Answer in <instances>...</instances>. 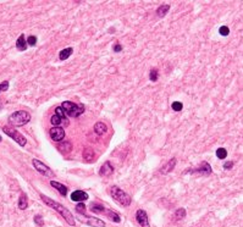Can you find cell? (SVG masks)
I'll return each mask as SVG.
<instances>
[{
  "label": "cell",
  "instance_id": "6da1fadb",
  "mask_svg": "<svg viewBox=\"0 0 243 227\" xmlns=\"http://www.w3.org/2000/svg\"><path fill=\"white\" fill-rule=\"evenodd\" d=\"M40 198H42V200H43L44 203H45L49 208H52L53 210H55V211L59 212L60 215L66 220V222H67L70 226H75V225H76V221H75V219H73V216H72V214L70 212L64 205L59 204L57 201H55V200H53V199H50V198L45 197V195H43V194H40Z\"/></svg>",
  "mask_w": 243,
  "mask_h": 227
},
{
  "label": "cell",
  "instance_id": "7a4b0ae2",
  "mask_svg": "<svg viewBox=\"0 0 243 227\" xmlns=\"http://www.w3.org/2000/svg\"><path fill=\"white\" fill-rule=\"evenodd\" d=\"M29 120H31L29 112L24 111V110L15 111L9 116V122L12 126H23V125L28 123Z\"/></svg>",
  "mask_w": 243,
  "mask_h": 227
},
{
  "label": "cell",
  "instance_id": "3957f363",
  "mask_svg": "<svg viewBox=\"0 0 243 227\" xmlns=\"http://www.w3.org/2000/svg\"><path fill=\"white\" fill-rule=\"evenodd\" d=\"M61 108L65 110L66 115L70 117H78L84 112V106L82 104H75L72 102H64Z\"/></svg>",
  "mask_w": 243,
  "mask_h": 227
},
{
  "label": "cell",
  "instance_id": "277c9868",
  "mask_svg": "<svg viewBox=\"0 0 243 227\" xmlns=\"http://www.w3.org/2000/svg\"><path fill=\"white\" fill-rule=\"evenodd\" d=\"M110 194H111V197L116 200L117 203H120L122 206H130L131 197L126 192H124L122 189H120L119 187L114 186V187L110 188Z\"/></svg>",
  "mask_w": 243,
  "mask_h": 227
},
{
  "label": "cell",
  "instance_id": "5b68a950",
  "mask_svg": "<svg viewBox=\"0 0 243 227\" xmlns=\"http://www.w3.org/2000/svg\"><path fill=\"white\" fill-rule=\"evenodd\" d=\"M3 131H4V133L5 134H8L10 138H12L15 142H17L18 146H21V147H24L26 146V143H27V139L24 138L21 133H18V132L14 128H11L9 127V126H4L3 127Z\"/></svg>",
  "mask_w": 243,
  "mask_h": 227
},
{
  "label": "cell",
  "instance_id": "8992f818",
  "mask_svg": "<svg viewBox=\"0 0 243 227\" xmlns=\"http://www.w3.org/2000/svg\"><path fill=\"white\" fill-rule=\"evenodd\" d=\"M32 164H33L34 169H36L39 173H42V175H44V176H47V177H54V172L52 171V169H49L47 165H44V164L40 162L39 160L33 159V160H32Z\"/></svg>",
  "mask_w": 243,
  "mask_h": 227
},
{
  "label": "cell",
  "instance_id": "52a82bcc",
  "mask_svg": "<svg viewBox=\"0 0 243 227\" xmlns=\"http://www.w3.org/2000/svg\"><path fill=\"white\" fill-rule=\"evenodd\" d=\"M49 134H50V138H52L53 141L60 142L65 138V130L61 128V127H53V128H50Z\"/></svg>",
  "mask_w": 243,
  "mask_h": 227
},
{
  "label": "cell",
  "instance_id": "ba28073f",
  "mask_svg": "<svg viewBox=\"0 0 243 227\" xmlns=\"http://www.w3.org/2000/svg\"><path fill=\"white\" fill-rule=\"evenodd\" d=\"M136 220L142 227H149V219H148V215H147V212L144 210H142V209L137 210Z\"/></svg>",
  "mask_w": 243,
  "mask_h": 227
},
{
  "label": "cell",
  "instance_id": "9c48e42d",
  "mask_svg": "<svg viewBox=\"0 0 243 227\" xmlns=\"http://www.w3.org/2000/svg\"><path fill=\"white\" fill-rule=\"evenodd\" d=\"M187 172H200V173H204V175H209V173H212V166H210L208 162L203 161L199 167L193 169V170H188Z\"/></svg>",
  "mask_w": 243,
  "mask_h": 227
},
{
  "label": "cell",
  "instance_id": "30bf717a",
  "mask_svg": "<svg viewBox=\"0 0 243 227\" xmlns=\"http://www.w3.org/2000/svg\"><path fill=\"white\" fill-rule=\"evenodd\" d=\"M114 172V167L111 166V164L106 161L103 166L100 167V171H99V175L100 176H104V177H109V176H111Z\"/></svg>",
  "mask_w": 243,
  "mask_h": 227
},
{
  "label": "cell",
  "instance_id": "8fae6325",
  "mask_svg": "<svg viewBox=\"0 0 243 227\" xmlns=\"http://www.w3.org/2000/svg\"><path fill=\"white\" fill-rule=\"evenodd\" d=\"M89 197L86 192L83 191H75L72 194H71V200L72 201H83V200H87Z\"/></svg>",
  "mask_w": 243,
  "mask_h": 227
},
{
  "label": "cell",
  "instance_id": "7c38bea8",
  "mask_svg": "<svg viewBox=\"0 0 243 227\" xmlns=\"http://www.w3.org/2000/svg\"><path fill=\"white\" fill-rule=\"evenodd\" d=\"M94 132L98 136H103L108 132V126L104 122H97L94 125Z\"/></svg>",
  "mask_w": 243,
  "mask_h": 227
},
{
  "label": "cell",
  "instance_id": "4fadbf2b",
  "mask_svg": "<svg viewBox=\"0 0 243 227\" xmlns=\"http://www.w3.org/2000/svg\"><path fill=\"white\" fill-rule=\"evenodd\" d=\"M175 165H176V159L174 157V159H171V160H169L168 162H166V165H164V166H163V169L160 170V172H161V173H164V175L169 173L170 171H172V170H174Z\"/></svg>",
  "mask_w": 243,
  "mask_h": 227
},
{
  "label": "cell",
  "instance_id": "5bb4252c",
  "mask_svg": "<svg viewBox=\"0 0 243 227\" xmlns=\"http://www.w3.org/2000/svg\"><path fill=\"white\" fill-rule=\"evenodd\" d=\"M87 225L91 226V227H104L105 222L103 221V220L97 219V217H89L87 220Z\"/></svg>",
  "mask_w": 243,
  "mask_h": 227
},
{
  "label": "cell",
  "instance_id": "9a60e30c",
  "mask_svg": "<svg viewBox=\"0 0 243 227\" xmlns=\"http://www.w3.org/2000/svg\"><path fill=\"white\" fill-rule=\"evenodd\" d=\"M16 48L20 50V52H24V50L27 49V40L24 39V36L21 34L20 37L17 38L16 40Z\"/></svg>",
  "mask_w": 243,
  "mask_h": 227
},
{
  "label": "cell",
  "instance_id": "2e32d148",
  "mask_svg": "<svg viewBox=\"0 0 243 227\" xmlns=\"http://www.w3.org/2000/svg\"><path fill=\"white\" fill-rule=\"evenodd\" d=\"M50 185H52L54 188H56L57 192H59L61 195H64V197L67 194V187L66 186H64V185L59 183V182H56V181H52V182H50Z\"/></svg>",
  "mask_w": 243,
  "mask_h": 227
},
{
  "label": "cell",
  "instance_id": "e0dca14e",
  "mask_svg": "<svg viewBox=\"0 0 243 227\" xmlns=\"http://www.w3.org/2000/svg\"><path fill=\"white\" fill-rule=\"evenodd\" d=\"M72 52H73V49H72V48H66V49H62L61 52H60V54H59V59H60L61 61L68 59L70 56H71Z\"/></svg>",
  "mask_w": 243,
  "mask_h": 227
},
{
  "label": "cell",
  "instance_id": "ac0fdd59",
  "mask_svg": "<svg viewBox=\"0 0 243 227\" xmlns=\"http://www.w3.org/2000/svg\"><path fill=\"white\" fill-rule=\"evenodd\" d=\"M27 206H28L27 195L26 194H21L20 199H18V208H20L21 210H24V209H27Z\"/></svg>",
  "mask_w": 243,
  "mask_h": 227
},
{
  "label": "cell",
  "instance_id": "d6986e66",
  "mask_svg": "<svg viewBox=\"0 0 243 227\" xmlns=\"http://www.w3.org/2000/svg\"><path fill=\"white\" fill-rule=\"evenodd\" d=\"M94 151L92 150V149H89V148H87V149H84L83 150V159H86L87 161H92V160H94Z\"/></svg>",
  "mask_w": 243,
  "mask_h": 227
},
{
  "label": "cell",
  "instance_id": "ffe728a7",
  "mask_svg": "<svg viewBox=\"0 0 243 227\" xmlns=\"http://www.w3.org/2000/svg\"><path fill=\"white\" fill-rule=\"evenodd\" d=\"M169 10H170V5H161V6H159V8H158L156 15L159 17H164L166 14H168Z\"/></svg>",
  "mask_w": 243,
  "mask_h": 227
},
{
  "label": "cell",
  "instance_id": "44dd1931",
  "mask_svg": "<svg viewBox=\"0 0 243 227\" xmlns=\"http://www.w3.org/2000/svg\"><path fill=\"white\" fill-rule=\"evenodd\" d=\"M91 210L93 212H97V214H101V212H105V208L101 205V204H98V203H92L91 205Z\"/></svg>",
  "mask_w": 243,
  "mask_h": 227
},
{
  "label": "cell",
  "instance_id": "7402d4cb",
  "mask_svg": "<svg viewBox=\"0 0 243 227\" xmlns=\"http://www.w3.org/2000/svg\"><path fill=\"white\" fill-rule=\"evenodd\" d=\"M105 214L109 216V219L112 220L114 222H120L121 221V219L119 216V214H116L115 211H111V210H105Z\"/></svg>",
  "mask_w": 243,
  "mask_h": 227
},
{
  "label": "cell",
  "instance_id": "603a6c76",
  "mask_svg": "<svg viewBox=\"0 0 243 227\" xmlns=\"http://www.w3.org/2000/svg\"><path fill=\"white\" fill-rule=\"evenodd\" d=\"M183 217H186V210H184L183 208H181V209H178L175 212V220L177 221V220H182Z\"/></svg>",
  "mask_w": 243,
  "mask_h": 227
},
{
  "label": "cell",
  "instance_id": "cb8c5ba5",
  "mask_svg": "<svg viewBox=\"0 0 243 227\" xmlns=\"http://www.w3.org/2000/svg\"><path fill=\"white\" fill-rule=\"evenodd\" d=\"M50 122H52L54 126H59V125H61V123L64 122V120H62L61 117H59V116H57L56 114H55V115H53L52 118H50Z\"/></svg>",
  "mask_w": 243,
  "mask_h": 227
},
{
  "label": "cell",
  "instance_id": "d4e9b609",
  "mask_svg": "<svg viewBox=\"0 0 243 227\" xmlns=\"http://www.w3.org/2000/svg\"><path fill=\"white\" fill-rule=\"evenodd\" d=\"M55 114H56V115L59 116V117H61L64 121L66 120V112H65V110L61 108V106H57V108L55 109Z\"/></svg>",
  "mask_w": 243,
  "mask_h": 227
},
{
  "label": "cell",
  "instance_id": "484cf974",
  "mask_svg": "<svg viewBox=\"0 0 243 227\" xmlns=\"http://www.w3.org/2000/svg\"><path fill=\"white\" fill-rule=\"evenodd\" d=\"M216 156L219 157V159H225V157L227 156V151L225 148H219L216 150Z\"/></svg>",
  "mask_w": 243,
  "mask_h": 227
},
{
  "label": "cell",
  "instance_id": "4316f807",
  "mask_svg": "<svg viewBox=\"0 0 243 227\" xmlns=\"http://www.w3.org/2000/svg\"><path fill=\"white\" fill-rule=\"evenodd\" d=\"M158 77H159V71L156 70V68H153V70H150V73H149V78L152 82H156L158 81Z\"/></svg>",
  "mask_w": 243,
  "mask_h": 227
},
{
  "label": "cell",
  "instance_id": "83f0119b",
  "mask_svg": "<svg viewBox=\"0 0 243 227\" xmlns=\"http://www.w3.org/2000/svg\"><path fill=\"white\" fill-rule=\"evenodd\" d=\"M76 211L80 212V214H83L86 217H88L87 214H86V205L83 204V203H78L77 205H76Z\"/></svg>",
  "mask_w": 243,
  "mask_h": 227
},
{
  "label": "cell",
  "instance_id": "f1b7e54d",
  "mask_svg": "<svg viewBox=\"0 0 243 227\" xmlns=\"http://www.w3.org/2000/svg\"><path fill=\"white\" fill-rule=\"evenodd\" d=\"M27 44H28V45H31V47H34L36 44H37V37H34V36H29V37L27 38Z\"/></svg>",
  "mask_w": 243,
  "mask_h": 227
},
{
  "label": "cell",
  "instance_id": "f546056e",
  "mask_svg": "<svg viewBox=\"0 0 243 227\" xmlns=\"http://www.w3.org/2000/svg\"><path fill=\"white\" fill-rule=\"evenodd\" d=\"M182 108H183L182 103H180V102H174V103H172V110H175V111H181Z\"/></svg>",
  "mask_w": 243,
  "mask_h": 227
},
{
  "label": "cell",
  "instance_id": "4dcf8cb0",
  "mask_svg": "<svg viewBox=\"0 0 243 227\" xmlns=\"http://www.w3.org/2000/svg\"><path fill=\"white\" fill-rule=\"evenodd\" d=\"M219 32H220V34H221V36H228L230 29H228V27H227V26H222V27H220Z\"/></svg>",
  "mask_w": 243,
  "mask_h": 227
},
{
  "label": "cell",
  "instance_id": "1f68e13d",
  "mask_svg": "<svg viewBox=\"0 0 243 227\" xmlns=\"http://www.w3.org/2000/svg\"><path fill=\"white\" fill-rule=\"evenodd\" d=\"M9 89V81H4L3 83H0V92H5Z\"/></svg>",
  "mask_w": 243,
  "mask_h": 227
},
{
  "label": "cell",
  "instance_id": "d6a6232c",
  "mask_svg": "<svg viewBox=\"0 0 243 227\" xmlns=\"http://www.w3.org/2000/svg\"><path fill=\"white\" fill-rule=\"evenodd\" d=\"M34 222L38 225V226H43L44 225V222H43V220H42V216H39V215H37V216H34Z\"/></svg>",
  "mask_w": 243,
  "mask_h": 227
},
{
  "label": "cell",
  "instance_id": "836d02e7",
  "mask_svg": "<svg viewBox=\"0 0 243 227\" xmlns=\"http://www.w3.org/2000/svg\"><path fill=\"white\" fill-rule=\"evenodd\" d=\"M233 167V162L232 161H227L223 164V169H226V170H231Z\"/></svg>",
  "mask_w": 243,
  "mask_h": 227
},
{
  "label": "cell",
  "instance_id": "e575fe53",
  "mask_svg": "<svg viewBox=\"0 0 243 227\" xmlns=\"http://www.w3.org/2000/svg\"><path fill=\"white\" fill-rule=\"evenodd\" d=\"M121 50H122V47H121L120 44H115V47H114V52L119 53V52H121Z\"/></svg>",
  "mask_w": 243,
  "mask_h": 227
},
{
  "label": "cell",
  "instance_id": "d590c367",
  "mask_svg": "<svg viewBox=\"0 0 243 227\" xmlns=\"http://www.w3.org/2000/svg\"><path fill=\"white\" fill-rule=\"evenodd\" d=\"M0 142H1V137H0Z\"/></svg>",
  "mask_w": 243,
  "mask_h": 227
}]
</instances>
